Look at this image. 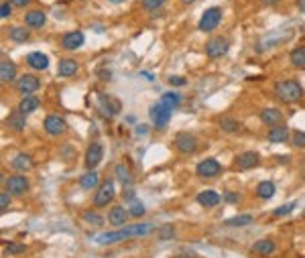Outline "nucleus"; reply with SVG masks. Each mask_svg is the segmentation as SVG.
Here are the masks:
<instances>
[{"label":"nucleus","mask_w":305,"mask_h":258,"mask_svg":"<svg viewBox=\"0 0 305 258\" xmlns=\"http://www.w3.org/2000/svg\"><path fill=\"white\" fill-rule=\"evenodd\" d=\"M152 230H155V228H152V224H135V226H126V228H122V230L98 234L94 240H96L98 244H114V242H120V240H126V238L147 236V234H151Z\"/></svg>","instance_id":"1"},{"label":"nucleus","mask_w":305,"mask_h":258,"mask_svg":"<svg viewBox=\"0 0 305 258\" xmlns=\"http://www.w3.org/2000/svg\"><path fill=\"white\" fill-rule=\"evenodd\" d=\"M275 96H277V100L285 102V104H295L301 100L303 88L295 79H281L275 83Z\"/></svg>","instance_id":"2"},{"label":"nucleus","mask_w":305,"mask_h":258,"mask_svg":"<svg viewBox=\"0 0 305 258\" xmlns=\"http://www.w3.org/2000/svg\"><path fill=\"white\" fill-rule=\"evenodd\" d=\"M171 112L173 110L169 108V106H165L161 100L149 108V116H151V122L155 124V128H165L171 120Z\"/></svg>","instance_id":"3"},{"label":"nucleus","mask_w":305,"mask_h":258,"mask_svg":"<svg viewBox=\"0 0 305 258\" xmlns=\"http://www.w3.org/2000/svg\"><path fill=\"white\" fill-rule=\"evenodd\" d=\"M98 110H100V114H102L104 118H114L116 114H120L122 104H120L116 98H112V96L100 94V98H98Z\"/></svg>","instance_id":"4"},{"label":"nucleus","mask_w":305,"mask_h":258,"mask_svg":"<svg viewBox=\"0 0 305 258\" xmlns=\"http://www.w3.org/2000/svg\"><path fill=\"white\" fill-rule=\"evenodd\" d=\"M220 20H222V10L218 8V6H212V8H208V10L202 14L198 27H200L202 33H212L218 25H220Z\"/></svg>","instance_id":"5"},{"label":"nucleus","mask_w":305,"mask_h":258,"mask_svg":"<svg viewBox=\"0 0 305 258\" xmlns=\"http://www.w3.org/2000/svg\"><path fill=\"white\" fill-rule=\"evenodd\" d=\"M230 49V41L226 37H214L206 43V55L212 57V59H218V57H224Z\"/></svg>","instance_id":"6"},{"label":"nucleus","mask_w":305,"mask_h":258,"mask_svg":"<svg viewBox=\"0 0 305 258\" xmlns=\"http://www.w3.org/2000/svg\"><path fill=\"white\" fill-rule=\"evenodd\" d=\"M114 195H116L114 183L108 179V181L100 183V187H98V191H96V195H94V205H96V207H106L108 203H112Z\"/></svg>","instance_id":"7"},{"label":"nucleus","mask_w":305,"mask_h":258,"mask_svg":"<svg viewBox=\"0 0 305 258\" xmlns=\"http://www.w3.org/2000/svg\"><path fill=\"white\" fill-rule=\"evenodd\" d=\"M175 148L183 155H193L198 150V138L191 132H179L175 136Z\"/></svg>","instance_id":"8"},{"label":"nucleus","mask_w":305,"mask_h":258,"mask_svg":"<svg viewBox=\"0 0 305 258\" xmlns=\"http://www.w3.org/2000/svg\"><path fill=\"white\" fill-rule=\"evenodd\" d=\"M102 157H104V148L100 142H90L88 150H85V169L88 171H94L100 163H102Z\"/></svg>","instance_id":"9"},{"label":"nucleus","mask_w":305,"mask_h":258,"mask_svg":"<svg viewBox=\"0 0 305 258\" xmlns=\"http://www.w3.org/2000/svg\"><path fill=\"white\" fill-rule=\"evenodd\" d=\"M4 187L10 195H23L29 189V179L25 175H12V177L4 179Z\"/></svg>","instance_id":"10"},{"label":"nucleus","mask_w":305,"mask_h":258,"mask_svg":"<svg viewBox=\"0 0 305 258\" xmlns=\"http://www.w3.org/2000/svg\"><path fill=\"white\" fill-rule=\"evenodd\" d=\"M43 126H45V132L51 134V136H61L65 130H68V122H65L61 116H57V114L47 116Z\"/></svg>","instance_id":"11"},{"label":"nucleus","mask_w":305,"mask_h":258,"mask_svg":"<svg viewBox=\"0 0 305 258\" xmlns=\"http://www.w3.org/2000/svg\"><path fill=\"white\" fill-rule=\"evenodd\" d=\"M195 173H198L200 177H216V175L222 173V165L216 159H204L202 163H198V167H195Z\"/></svg>","instance_id":"12"},{"label":"nucleus","mask_w":305,"mask_h":258,"mask_svg":"<svg viewBox=\"0 0 305 258\" xmlns=\"http://www.w3.org/2000/svg\"><path fill=\"white\" fill-rule=\"evenodd\" d=\"M83 33L81 31H70L61 37V47L65 51H74V49H79L83 45Z\"/></svg>","instance_id":"13"},{"label":"nucleus","mask_w":305,"mask_h":258,"mask_svg":"<svg viewBox=\"0 0 305 258\" xmlns=\"http://www.w3.org/2000/svg\"><path fill=\"white\" fill-rule=\"evenodd\" d=\"M39 79L35 75H20L18 81H16V90L25 96H33L37 90H39Z\"/></svg>","instance_id":"14"},{"label":"nucleus","mask_w":305,"mask_h":258,"mask_svg":"<svg viewBox=\"0 0 305 258\" xmlns=\"http://www.w3.org/2000/svg\"><path fill=\"white\" fill-rule=\"evenodd\" d=\"M27 65L31 69H37V71H45L49 67V57L41 51H33L27 55Z\"/></svg>","instance_id":"15"},{"label":"nucleus","mask_w":305,"mask_h":258,"mask_svg":"<svg viewBox=\"0 0 305 258\" xmlns=\"http://www.w3.org/2000/svg\"><path fill=\"white\" fill-rule=\"evenodd\" d=\"M224 197L220 195L218 191H214V189H206V191H202V193H198V203L202 205V207H214V205H218Z\"/></svg>","instance_id":"16"},{"label":"nucleus","mask_w":305,"mask_h":258,"mask_svg":"<svg viewBox=\"0 0 305 258\" xmlns=\"http://www.w3.org/2000/svg\"><path fill=\"white\" fill-rule=\"evenodd\" d=\"M260 163V157H258V153H254V150H246V153H240L236 157V165H238V169H252V167H256Z\"/></svg>","instance_id":"17"},{"label":"nucleus","mask_w":305,"mask_h":258,"mask_svg":"<svg viewBox=\"0 0 305 258\" xmlns=\"http://www.w3.org/2000/svg\"><path fill=\"white\" fill-rule=\"evenodd\" d=\"M128 216H130V211H126L122 205H114L110 209V213H108V222H110L112 226H124Z\"/></svg>","instance_id":"18"},{"label":"nucleus","mask_w":305,"mask_h":258,"mask_svg":"<svg viewBox=\"0 0 305 258\" xmlns=\"http://www.w3.org/2000/svg\"><path fill=\"white\" fill-rule=\"evenodd\" d=\"M10 167H12L14 171H18V173H27V171L33 169V159H31L29 155H25V153H18V155L10 161Z\"/></svg>","instance_id":"19"},{"label":"nucleus","mask_w":305,"mask_h":258,"mask_svg":"<svg viewBox=\"0 0 305 258\" xmlns=\"http://www.w3.org/2000/svg\"><path fill=\"white\" fill-rule=\"evenodd\" d=\"M25 23L31 27V29H41L43 25L47 23V14L43 10H29L25 14Z\"/></svg>","instance_id":"20"},{"label":"nucleus","mask_w":305,"mask_h":258,"mask_svg":"<svg viewBox=\"0 0 305 258\" xmlns=\"http://www.w3.org/2000/svg\"><path fill=\"white\" fill-rule=\"evenodd\" d=\"M77 69H79V65H77V61H74V59H61L59 65H57V73L61 77H72V75L77 73Z\"/></svg>","instance_id":"21"},{"label":"nucleus","mask_w":305,"mask_h":258,"mask_svg":"<svg viewBox=\"0 0 305 258\" xmlns=\"http://www.w3.org/2000/svg\"><path fill=\"white\" fill-rule=\"evenodd\" d=\"M14 77H16V65L12 61L2 59V63H0V83H8Z\"/></svg>","instance_id":"22"},{"label":"nucleus","mask_w":305,"mask_h":258,"mask_svg":"<svg viewBox=\"0 0 305 258\" xmlns=\"http://www.w3.org/2000/svg\"><path fill=\"white\" fill-rule=\"evenodd\" d=\"M260 120L267 126H277L283 120V114L277 108H265V110H260Z\"/></svg>","instance_id":"23"},{"label":"nucleus","mask_w":305,"mask_h":258,"mask_svg":"<svg viewBox=\"0 0 305 258\" xmlns=\"http://www.w3.org/2000/svg\"><path fill=\"white\" fill-rule=\"evenodd\" d=\"M25 124H27V120H25V114L20 112V110L12 112V114L6 118V126L10 128V130H14V132L25 130Z\"/></svg>","instance_id":"24"},{"label":"nucleus","mask_w":305,"mask_h":258,"mask_svg":"<svg viewBox=\"0 0 305 258\" xmlns=\"http://www.w3.org/2000/svg\"><path fill=\"white\" fill-rule=\"evenodd\" d=\"M289 138V128L283 126V124H277V126H271L269 130V140L271 142H285Z\"/></svg>","instance_id":"25"},{"label":"nucleus","mask_w":305,"mask_h":258,"mask_svg":"<svg viewBox=\"0 0 305 258\" xmlns=\"http://www.w3.org/2000/svg\"><path fill=\"white\" fill-rule=\"evenodd\" d=\"M275 242L273 240H269V238H265V240H258V242H254L252 244V252L254 254H258V256H269V254H273L275 252Z\"/></svg>","instance_id":"26"},{"label":"nucleus","mask_w":305,"mask_h":258,"mask_svg":"<svg viewBox=\"0 0 305 258\" xmlns=\"http://www.w3.org/2000/svg\"><path fill=\"white\" fill-rule=\"evenodd\" d=\"M39 106H41V100H39L37 96H27V98L20 100L18 110L23 112V114H31V112H35V110L39 108Z\"/></svg>","instance_id":"27"},{"label":"nucleus","mask_w":305,"mask_h":258,"mask_svg":"<svg viewBox=\"0 0 305 258\" xmlns=\"http://www.w3.org/2000/svg\"><path fill=\"white\" fill-rule=\"evenodd\" d=\"M275 191H277V187H275L273 181H260L258 187H256V195L260 199H271L275 195Z\"/></svg>","instance_id":"28"},{"label":"nucleus","mask_w":305,"mask_h":258,"mask_svg":"<svg viewBox=\"0 0 305 258\" xmlns=\"http://www.w3.org/2000/svg\"><path fill=\"white\" fill-rule=\"evenodd\" d=\"M289 59H291V65H293V67L305 69V45H299V47H295V49L291 51Z\"/></svg>","instance_id":"29"},{"label":"nucleus","mask_w":305,"mask_h":258,"mask_svg":"<svg viewBox=\"0 0 305 258\" xmlns=\"http://www.w3.org/2000/svg\"><path fill=\"white\" fill-rule=\"evenodd\" d=\"M100 183V175L96 173V171H88V173H85L81 179H79V185H81V189H94L96 185Z\"/></svg>","instance_id":"30"},{"label":"nucleus","mask_w":305,"mask_h":258,"mask_svg":"<svg viewBox=\"0 0 305 258\" xmlns=\"http://www.w3.org/2000/svg\"><path fill=\"white\" fill-rule=\"evenodd\" d=\"M220 128L224 132L232 134V132H238L240 130V122H238L236 118H230V116H222L220 118Z\"/></svg>","instance_id":"31"},{"label":"nucleus","mask_w":305,"mask_h":258,"mask_svg":"<svg viewBox=\"0 0 305 258\" xmlns=\"http://www.w3.org/2000/svg\"><path fill=\"white\" fill-rule=\"evenodd\" d=\"M114 173H116V177H118V181L124 185V187H128L130 183H133V175L128 173V169H126V165H116V169H114Z\"/></svg>","instance_id":"32"},{"label":"nucleus","mask_w":305,"mask_h":258,"mask_svg":"<svg viewBox=\"0 0 305 258\" xmlns=\"http://www.w3.org/2000/svg\"><path fill=\"white\" fill-rule=\"evenodd\" d=\"M8 37H10L14 43H25V41L29 39V29H25V27H12V29L8 31Z\"/></svg>","instance_id":"33"},{"label":"nucleus","mask_w":305,"mask_h":258,"mask_svg":"<svg viewBox=\"0 0 305 258\" xmlns=\"http://www.w3.org/2000/svg\"><path fill=\"white\" fill-rule=\"evenodd\" d=\"M161 102H163L165 106H169L171 110H175L177 106H179V102H181V96H179V94H173V92H167V94L161 96Z\"/></svg>","instance_id":"34"},{"label":"nucleus","mask_w":305,"mask_h":258,"mask_svg":"<svg viewBox=\"0 0 305 258\" xmlns=\"http://www.w3.org/2000/svg\"><path fill=\"white\" fill-rule=\"evenodd\" d=\"M248 224H252V216H234V218H230V220H226V226H230V228H242V226H248Z\"/></svg>","instance_id":"35"},{"label":"nucleus","mask_w":305,"mask_h":258,"mask_svg":"<svg viewBox=\"0 0 305 258\" xmlns=\"http://www.w3.org/2000/svg\"><path fill=\"white\" fill-rule=\"evenodd\" d=\"M295 207H297V203H295V201L285 203V205H279V207L273 211V216H275V218H285V216H289V213H291Z\"/></svg>","instance_id":"36"},{"label":"nucleus","mask_w":305,"mask_h":258,"mask_svg":"<svg viewBox=\"0 0 305 258\" xmlns=\"http://www.w3.org/2000/svg\"><path fill=\"white\" fill-rule=\"evenodd\" d=\"M165 2H167V0H143V8L149 10V12H155V10H159Z\"/></svg>","instance_id":"37"},{"label":"nucleus","mask_w":305,"mask_h":258,"mask_svg":"<svg viewBox=\"0 0 305 258\" xmlns=\"http://www.w3.org/2000/svg\"><path fill=\"white\" fill-rule=\"evenodd\" d=\"M83 220L90 222V224H94V226H102V224H104V218L98 216V213H94V211H85V213H83Z\"/></svg>","instance_id":"38"},{"label":"nucleus","mask_w":305,"mask_h":258,"mask_svg":"<svg viewBox=\"0 0 305 258\" xmlns=\"http://www.w3.org/2000/svg\"><path fill=\"white\" fill-rule=\"evenodd\" d=\"M130 216H133V218L145 216V205L139 203V201H133V205H130Z\"/></svg>","instance_id":"39"},{"label":"nucleus","mask_w":305,"mask_h":258,"mask_svg":"<svg viewBox=\"0 0 305 258\" xmlns=\"http://www.w3.org/2000/svg\"><path fill=\"white\" fill-rule=\"evenodd\" d=\"M4 250H6V254H20V252H25V244H18V242H8Z\"/></svg>","instance_id":"40"},{"label":"nucleus","mask_w":305,"mask_h":258,"mask_svg":"<svg viewBox=\"0 0 305 258\" xmlns=\"http://www.w3.org/2000/svg\"><path fill=\"white\" fill-rule=\"evenodd\" d=\"M12 12V4L10 0H2V4H0V18H8Z\"/></svg>","instance_id":"41"},{"label":"nucleus","mask_w":305,"mask_h":258,"mask_svg":"<svg viewBox=\"0 0 305 258\" xmlns=\"http://www.w3.org/2000/svg\"><path fill=\"white\" fill-rule=\"evenodd\" d=\"M8 205H10V195H8V191L0 193V209L6 211V209H8Z\"/></svg>","instance_id":"42"},{"label":"nucleus","mask_w":305,"mask_h":258,"mask_svg":"<svg viewBox=\"0 0 305 258\" xmlns=\"http://www.w3.org/2000/svg\"><path fill=\"white\" fill-rule=\"evenodd\" d=\"M293 146H297V148L305 146V132H301V130L295 132V136H293Z\"/></svg>","instance_id":"43"},{"label":"nucleus","mask_w":305,"mask_h":258,"mask_svg":"<svg viewBox=\"0 0 305 258\" xmlns=\"http://www.w3.org/2000/svg\"><path fill=\"white\" fill-rule=\"evenodd\" d=\"M185 81H187V79L181 77V75H171V77H169V83H171V85H175V88H181V85H183Z\"/></svg>","instance_id":"44"},{"label":"nucleus","mask_w":305,"mask_h":258,"mask_svg":"<svg viewBox=\"0 0 305 258\" xmlns=\"http://www.w3.org/2000/svg\"><path fill=\"white\" fill-rule=\"evenodd\" d=\"M173 234H175V230H173V226H163V228H161V232H159V236H161V238H171Z\"/></svg>","instance_id":"45"},{"label":"nucleus","mask_w":305,"mask_h":258,"mask_svg":"<svg viewBox=\"0 0 305 258\" xmlns=\"http://www.w3.org/2000/svg\"><path fill=\"white\" fill-rule=\"evenodd\" d=\"M224 199H226L228 203H234V201H238V193H232V191H228V193H224Z\"/></svg>","instance_id":"46"},{"label":"nucleus","mask_w":305,"mask_h":258,"mask_svg":"<svg viewBox=\"0 0 305 258\" xmlns=\"http://www.w3.org/2000/svg\"><path fill=\"white\" fill-rule=\"evenodd\" d=\"M29 2H31V0H10V4L12 6H18V8H25Z\"/></svg>","instance_id":"47"},{"label":"nucleus","mask_w":305,"mask_h":258,"mask_svg":"<svg viewBox=\"0 0 305 258\" xmlns=\"http://www.w3.org/2000/svg\"><path fill=\"white\" fill-rule=\"evenodd\" d=\"M147 132H149V126H147V124H141V126H137V134L145 136Z\"/></svg>","instance_id":"48"},{"label":"nucleus","mask_w":305,"mask_h":258,"mask_svg":"<svg viewBox=\"0 0 305 258\" xmlns=\"http://www.w3.org/2000/svg\"><path fill=\"white\" fill-rule=\"evenodd\" d=\"M297 6H299V10L305 14V0H299V2H297Z\"/></svg>","instance_id":"49"},{"label":"nucleus","mask_w":305,"mask_h":258,"mask_svg":"<svg viewBox=\"0 0 305 258\" xmlns=\"http://www.w3.org/2000/svg\"><path fill=\"white\" fill-rule=\"evenodd\" d=\"M260 2H263V4H271V6H273V4L279 2V0H260Z\"/></svg>","instance_id":"50"},{"label":"nucleus","mask_w":305,"mask_h":258,"mask_svg":"<svg viewBox=\"0 0 305 258\" xmlns=\"http://www.w3.org/2000/svg\"><path fill=\"white\" fill-rule=\"evenodd\" d=\"M183 4H191V2H195V0H181Z\"/></svg>","instance_id":"51"},{"label":"nucleus","mask_w":305,"mask_h":258,"mask_svg":"<svg viewBox=\"0 0 305 258\" xmlns=\"http://www.w3.org/2000/svg\"><path fill=\"white\" fill-rule=\"evenodd\" d=\"M110 2H114V4H118V2H122V0H110Z\"/></svg>","instance_id":"52"}]
</instances>
